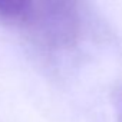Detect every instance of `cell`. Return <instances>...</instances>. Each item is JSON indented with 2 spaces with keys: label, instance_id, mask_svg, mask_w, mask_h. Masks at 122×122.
Returning <instances> with one entry per match:
<instances>
[{
  "label": "cell",
  "instance_id": "cell-1",
  "mask_svg": "<svg viewBox=\"0 0 122 122\" xmlns=\"http://www.w3.org/2000/svg\"><path fill=\"white\" fill-rule=\"evenodd\" d=\"M32 9L33 0H0V15L7 19H25Z\"/></svg>",
  "mask_w": 122,
  "mask_h": 122
}]
</instances>
